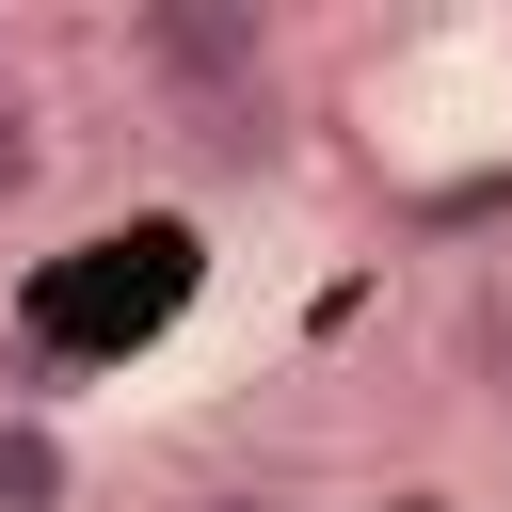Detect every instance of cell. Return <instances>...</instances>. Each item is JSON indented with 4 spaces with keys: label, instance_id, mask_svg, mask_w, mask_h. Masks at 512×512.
<instances>
[{
    "label": "cell",
    "instance_id": "obj_1",
    "mask_svg": "<svg viewBox=\"0 0 512 512\" xmlns=\"http://www.w3.org/2000/svg\"><path fill=\"white\" fill-rule=\"evenodd\" d=\"M128 64L176 96V128L272 112V16H256V0H144V16H128Z\"/></svg>",
    "mask_w": 512,
    "mask_h": 512
},
{
    "label": "cell",
    "instance_id": "obj_2",
    "mask_svg": "<svg viewBox=\"0 0 512 512\" xmlns=\"http://www.w3.org/2000/svg\"><path fill=\"white\" fill-rule=\"evenodd\" d=\"M64 496H80L64 432H48V416H0V512H64Z\"/></svg>",
    "mask_w": 512,
    "mask_h": 512
},
{
    "label": "cell",
    "instance_id": "obj_3",
    "mask_svg": "<svg viewBox=\"0 0 512 512\" xmlns=\"http://www.w3.org/2000/svg\"><path fill=\"white\" fill-rule=\"evenodd\" d=\"M32 192H48V112L0 80V208H32Z\"/></svg>",
    "mask_w": 512,
    "mask_h": 512
},
{
    "label": "cell",
    "instance_id": "obj_4",
    "mask_svg": "<svg viewBox=\"0 0 512 512\" xmlns=\"http://www.w3.org/2000/svg\"><path fill=\"white\" fill-rule=\"evenodd\" d=\"M464 384H480V400H512V288H480V304H464Z\"/></svg>",
    "mask_w": 512,
    "mask_h": 512
},
{
    "label": "cell",
    "instance_id": "obj_5",
    "mask_svg": "<svg viewBox=\"0 0 512 512\" xmlns=\"http://www.w3.org/2000/svg\"><path fill=\"white\" fill-rule=\"evenodd\" d=\"M208 512H288V496H208Z\"/></svg>",
    "mask_w": 512,
    "mask_h": 512
},
{
    "label": "cell",
    "instance_id": "obj_6",
    "mask_svg": "<svg viewBox=\"0 0 512 512\" xmlns=\"http://www.w3.org/2000/svg\"><path fill=\"white\" fill-rule=\"evenodd\" d=\"M384 512H448V496H384Z\"/></svg>",
    "mask_w": 512,
    "mask_h": 512
}]
</instances>
